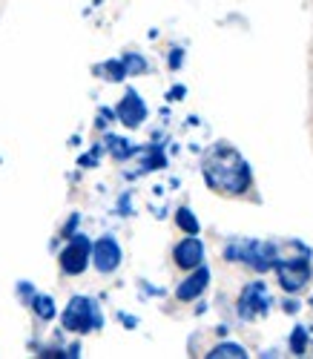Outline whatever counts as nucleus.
I'll return each mask as SVG.
<instances>
[{"mask_svg":"<svg viewBox=\"0 0 313 359\" xmlns=\"http://www.w3.org/2000/svg\"><path fill=\"white\" fill-rule=\"evenodd\" d=\"M207 285H210V271L204 264H199V267H193V273L178 285L175 299H178V302H196V299L207 290Z\"/></svg>","mask_w":313,"mask_h":359,"instance_id":"obj_10","label":"nucleus"},{"mask_svg":"<svg viewBox=\"0 0 313 359\" xmlns=\"http://www.w3.org/2000/svg\"><path fill=\"white\" fill-rule=\"evenodd\" d=\"M175 224L187 236H199V230H201V224H199V219H196V213L190 210V207H178V210H175Z\"/></svg>","mask_w":313,"mask_h":359,"instance_id":"obj_12","label":"nucleus"},{"mask_svg":"<svg viewBox=\"0 0 313 359\" xmlns=\"http://www.w3.org/2000/svg\"><path fill=\"white\" fill-rule=\"evenodd\" d=\"M296 311H299L296 302H285V313H296Z\"/></svg>","mask_w":313,"mask_h":359,"instance_id":"obj_19","label":"nucleus"},{"mask_svg":"<svg viewBox=\"0 0 313 359\" xmlns=\"http://www.w3.org/2000/svg\"><path fill=\"white\" fill-rule=\"evenodd\" d=\"M239 316L244 322H256L262 316H267V308H270V293H267V285L265 282H250L241 287L239 293Z\"/></svg>","mask_w":313,"mask_h":359,"instance_id":"obj_5","label":"nucleus"},{"mask_svg":"<svg viewBox=\"0 0 313 359\" xmlns=\"http://www.w3.org/2000/svg\"><path fill=\"white\" fill-rule=\"evenodd\" d=\"M89 250H92V242L84 236V233H78V236H72L69 238V245L60 250V271L64 273H69V276H81L86 267H89Z\"/></svg>","mask_w":313,"mask_h":359,"instance_id":"obj_6","label":"nucleus"},{"mask_svg":"<svg viewBox=\"0 0 313 359\" xmlns=\"http://www.w3.org/2000/svg\"><path fill=\"white\" fill-rule=\"evenodd\" d=\"M64 331L69 334H92V331H101L104 327V316H101V308L95 299L89 296H72L69 305L64 308Z\"/></svg>","mask_w":313,"mask_h":359,"instance_id":"obj_4","label":"nucleus"},{"mask_svg":"<svg viewBox=\"0 0 313 359\" xmlns=\"http://www.w3.org/2000/svg\"><path fill=\"white\" fill-rule=\"evenodd\" d=\"M32 311L44 319V322H49V319H55V299L52 296H44V293H35L32 296Z\"/></svg>","mask_w":313,"mask_h":359,"instance_id":"obj_13","label":"nucleus"},{"mask_svg":"<svg viewBox=\"0 0 313 359\" xmlns=\"http://www.w3.org/2000/svg\"><path fill=\"white\" fill-rule=\"evenodd\" d=\"M173 259H175L178 267H184V271H193V267H199L204 262V245H201V238L199 236L181 238V242L175 245V250H173Z\"/></svg>","mask_w":313,"mask_h":359,"instance_id":"obj_9","label":"nucleus"},{"mask_svg":"<svg viewBox=\"0 0 313 359\" xmlns=\"http://www.w3.org/2000/svg\"><path fill=\"white\" fill-rule=\"evenodd\" d=\"M225 256L230 262L247 264L250 271H256V273H267V271H273V262H276V245L265 242V238H239V242L227 245Z\"/></svg>","mask_w":313,"mask_h":359,"instance_id":"obj_3","label":"nucleus"},{"mask_svg":"<svg viewBox=\"0 0 313 359\" xmlns=\"http://www.w3.org/2000/svg\"><path fill=\"white\" fill-rule=\"evenodd\" d=\"M107 144H109V153H112L115 158H127V156H133V153H135L130 141L115 138V135H109V138H107Z\"/></svg>","mask_w":313,"mask_h":359,"instance_id":"obj_16","label":"nucleus"},{"mask_svg":"<svg viewBox=\"0 0 313 359\" xmlns=\"http://www.w3.org/2000/svg\"><path fill=\"white\" fill-rule=\"evenodd\" d=\"M121 259H124V250H121V245L115 242L112 236L98 238V242L92 245V250H89V262L95 264L98 273H115L121 267Z\"/></svg>","mask_w":313,"mask_h":359,"instance_id":"obj_7","label":"nucleus"},{"mask_svg":"<svg viewBox=\"0 0 313 359\" xmlns=\"http://www.w3.org/2000/svg\"><path fill=\"white\" fill-rule=\"evenodd\" d=\"M307 342H310V331L307 327H293V337H291V351L296 356H302L307 351Z\"/></svg>","mask_w":313,"mask_h":359,"instance_id":"obj_15","label":"nucleus"},{"mask_svg":"<svg viewBox=\"0 0 313 359\" xmlns=\"http://www.w3.org/2000/svg\"><path fill=\"white\" fill-rule=\"evenodd\" d=\"M104 72L109 75V81H124V78H127V69H124L121 61H107L104 64Z\"/></svg>","mask_w":313,"mask_h":359,"instance_id":"obj_17","label":"nucleus"},{"mask_svg":"<svg viewBox=\"0 0 313 359\" xmlns=\"http://www.w3.org/2000/svg\"><path fill=\"white\" fill-rule=\"evenodd\" d=\"M115 115H118V121H121L124 127L135 130V127H141V124H144V118H147V104L141 101V95L135 93V89H127V95L121 98V104H118Z\"/></svg>","mask_w":313,"mask_h":359,"instance_id":"obj_8","label":"nucleus"},{"mask_svg":"<svg viewBox=\"0 0 313 359\" xmlns=\"http://www.w3.org/2000/svg\"><path fill=\"white\" fill-rule=\"evenodd\" d=\"M201 175L210 190L222 196H244L253 184V170L247 158L230 144H215L201 161Z\"/></svg>","mask_w":313,"mask_h":359,"instance_id":"obj_1","label":"nucleus"},{"mask_svg":"<svg viewBox=\"0 0 313 359\" xmlns=\"http://www.w3.org/2000/svg\"><path fill=\"white\" fill-rule=\"evenodd\" d=\"M207 359H244L247 356V348L244 345H236V342H222L210 348V353H204Z\"/></svg>","mask_w":313,"mask_h":359,"instance_id":"obj_11","label":"nucleus"},{"mask_svg":"<svg viewBox=\"0 0 313 359\" xmlns=\"http://www.w3.org/2000/svg\"><path fill=\"white\" fill-rule=\"evenodd\" d=\"M121 64H124V69H127V75H141V72H147V61H144L141 55H135V52L124 55Z\"/></svg>","mask_w":313,"mask_h":359,"instance_id":"obj_14","label":"nucleus"},{"mask_svg":"<svg viewBox=\"0 0 313 359\" xmlns=\"http://www.w3.org/2000/svg\"><path fill=\"white\" fill-rule=\"evenodd\" d=\"M273 271L279 276V285L285 293H299L310 279H313V264H310V248L296 242V256H281L276 248V262Z\"/></svg>","mask_w":313,"mask_h":359,"instance_id":"obj_2","label":"nucleus"},{"mask_svg":"<svg viewBox=\"0 0 313 359\" xmlns=\"http://www.w3.org/2000/svg\"><path fill=\"white\" fill-rule=\"evenodd\" d=\"M170 67H173V69H178V67H181V49L170 52Z\"/></svg>","mask_w":313,"mask_h":359,"instance_id":"obj_18","label":"nucleus"}]
</instances>
